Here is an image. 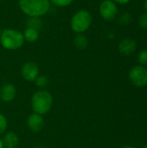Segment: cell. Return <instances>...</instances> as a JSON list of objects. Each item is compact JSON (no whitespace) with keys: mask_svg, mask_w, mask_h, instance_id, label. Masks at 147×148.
Masks as SVG:
<instances>
[{"mask_svg":"<svg viewBox=\"0 0 147 148\" xmlns=\"http://www.w3.org/2000/svg\"><path fill=\"white\" fill-rule=\"evenodd\" d=\"M18 5L21 10L29 17H41L50 8L49 0H19Z\"/></svg>","mask_w":147,"mask_h":148,"instance_id":"6da1fadb","label":"cell"},{"mask_svg":"<svg viewBox=\"0 0 147 148\" xmlns=\"http://www.w3.org/2000/svg\"><path fill=\"white\" fill-rule=\"evenodd\" d=\"M52 95L44 89H41L33 94L31 97V108L33 113L44 115L48 114L53 106Z\"/></svg>","mask_w":147,"mask_h":148,"instance_id":"7a4b0ae2","label":"cell"},{"mask_svg":"<svg viewBox=\"0 0 147 148\" xmlns=\"http://www.w3.org/2000/svg\"><path fill=\"white\" fill-rule=\"evenodd\" d=\"M23 35L21 31L13 29H6L2 31L0 42L2 46L8 50H16L20 49L24 43Z\"/></svg>","mask_w":147,"mask_h":148,"instance_id":"3957f363","label":"cell"},{"mask_svg":"<svg viewBox=\"0 0 147 148\" xmlns=\"http://www.w3.org/2000/svg\"><path fill=\"white\" fill-rule=\"evenodd\" d=\"M92 23V16L89 11L81 10L75 12L70 21L71 29L76 34H82L87 31Z\"/></svg>","mask_w":147,"mask_h":148,"instance_id":"277c9868","label":"cell"},{"mask_svg":"<svg viewBox=\"0 0 147 148\" xmlns=\"http://www.w3.org/2000/svg\"><path fill=\"white\" fill-rule=\"evenodd\" d=\"M130 82L137 88H143L147 85V69L145 66L138 65L129 72Z\"/></svg>","mask_w":147,"mask_h":148,"instance_id":"5b68a950","label":"cell"},{"mask_svg":"<svg viewBox=\"0 0 147 148\" xmlns=\"http://www.w3.org/2000/svg\"><path fill=\"white\" fill-rule=\"evenodd\" d=\"M100 13L106 21H113L118 14V8L112 0H104L100 5Z\"/></svg>","mask_w":147,"mask_h":148,"instance_id":"8992f818","label":"cell"},{"mask_svg":"<svg viewBox=\"0 0 147 148\" xmlns=\"http://www.w3.org/2000/svg\"><path fill=\"white\" fill-rule=\"evenodd\" d=\"M23 78L27 82H34L39 75V68L33 62H25L21 69Z\"/></svg>","mask_w":147,"mask_h":148,"instance_id":"52a82bcc","label":"cell"},{"mask_svg":"<svg viewBox=\"0 0 147 148\" xmlns=\"http://www.w3.org/2000/svg\"><path fill=\"white\" fill-rule=\"evenodd\" d=\"M27 127L33 133H39L44 127V119L42 115L33 113L27 120Z\"/></svg>","mask_w":147,"mask_h":148,"instance_id":"ba28073f","label":"cell"},{"mask_svg":"<svg viewBox=\"0 0 147 148\" xmlns=\"http://www.w3.org/2000/svg\"><path fill=\"white\" fill-rule=\"evenodd\" d=\"M16 96V88L12 83H5L0 88V101L10 102Z\"/></svg>","mask_w":147,"mask_h":148,"instance_id":"9c48e42d","label":"cell"},{"mask_svg":"<svg viewBox=\"0 0 147 148\" xmlns=\"http://www.w3.org/2000/svg\"><path fill=\"white\" fill-rule=\"evenodd\" d=\"M137 48L136 42L132 38H125L119 43V51L123 56L132 55Z\"/></svg>","mask_w":147,"mask_h":148,"instance_id":"30bf717a","label":"cell"},{"mask_svg":"<svg viewBox=\"0 0 147 148\" xmlns=\"http://www.w3.org/2000/svg\"><path fill=\"white\" fill-rule=\"evenodd\" d=\"M4 148H16L19 144V138L14 132H6L2 139Z\"/></svg>","mask_w":147,"mask_h":148,"instance_id":"8fae6325","label":"cell"},{"mask_svg":"<svg viewBox=\"0 0 147 148\" xmlns=\"http://www.w3.org/2000/svg\"><path fill=\"white\" fill-rule=\"evenodd\" d=\"M23 35L24 41H27L30 43L36 42L39 38V31L36 29H32L29 27L25 29Z\"/></svg>","mask_w":147,"mask_h":148,"instance_id":"7c38bea8","label":"cell"},{"mask_svg":"<svg viewBox=\"0 0 147 148\" xmlns=\"http://www.w3.org/2000/svg\"><path fill=\"white\" fill-rule=\"evenodd\" d=\"M74 44L78 49H86L88 46V39L83 34H77L74 39Z\"/></svg>","mask_w":147,"mask_h":148,"instance_id":"4fadbf2b","label":"cell"},{"mask_svg":"<svg viewBox=\"0 0 147 148\" xmlns=\"http://www.w3.org/2000/svg\"><path fill=\"white\" fill-rule=\"evenodd\" d=\"M27 26L29 28L39 30L42 26V22L40 17H29V19H28L27 21Z\"/></svg>","mask_w":147,"mask_h":148,"instance_id":"5bb4252c","label":"cell"},{"mask_svg":"<svg viewBox=\"0 0 147 148\" xmlns=\"http://www.w3.org/2000/svg\"><path fill=\"white\" fill-rule=\"evenodd\" d=\"M34 82H35L36 87H38V88L42 89V88H46L49 85V80L48 76H46L44 75H38L36 77V79L34 81Z\"/></svg>","mask_w":147,"mask_h":148,"instance_id":"9a60e30c","label":"cell"},{"mask_svg":"<svg viewBox=\"0 0 147 148\" xmlns=\"http://www.w3.org/2000/svg\"><path fill=\"white\" fill-rule=\"evenodd\" d=\"M8 127V121L7 118L0 113V136L6 133Z\"/></svg>","mask_w":147,"mask_h":148,"instance_id":"2e32d148","label":"cell"},{"mask_svg":"<svg viewBox=\"0 0 147 148\" xmlns=\"http://www.w3.org/2000/svg\"><path fill=\"white\" fill-rule=\"evenodd\" d=\"M49 1L50 3L57 7H67L74 2V0H49Z\"/></svg>","mask_w":147,"mask_h":148,"instance_id":"e0dca14e","label":"cell"},{"mask_svg":"<svg viewBox=\"0 0 147 148\" xmlns=\"http://www.w3.org/2000/svg\"><path fill=\"white\" fill-rule=\"evenodd\" d=\"M138 60H139V62L140 65H142V66L147 65V49L140 51V53L139 54Z\"/></svg>","mask_w":147,"mask_h":148,"instance_id":"ac0fdd59","label":"cell"},{"mask_svg":"<svg viewBox=\"0 0 147 148\" xmlns=\"http://www.w3.org/2000/svg\"><path fill=\"white\" fill-rule=\"evenodd\" d=\"M131 22H132V16L127 12H125L120 17V23H121L123 24H128Z\"/></svg>","mask_w":147,"mask_h":148,"instance_id":"d6986e66","label":"cell"},{"mask_svg":"<svg viewBox=\"0 0 147 148\" xmlns=\"http://www.w3.org/2000/svg\"><path fill=\"white\" fill-rule=\"evenodd\" d=\"M139 23L140 28L144 29H147V12L144 13L140 16L139 20Z\"/></svg>","mask_w":147,"mask_h":148,"instance_id":"ffe728a7","label":"cell"},{"mask_svg":"<svg viewBox=\"0 0 147 148\" xmlns=\"http://www.w3.org/2000/svg\"><path fill=\"white\" fill-rule=\"evenodd\" d=\"M115 2H117V3H122V4H124V3H127L130 0H114Z\"/></svg>","mask_w":147,"mask_h":148,"instance_id":"44dd1931","label":"cell"},{"mask_svg":"<svg viewBox=\"0 0 147 148\" xmlns=\"http://www.w3.org/2000/svg\"><path fill=\"white\" fill-rule=\"evenodd\" d=\"M0 148H4V145H3V140L1 137H0Z\"/></svg>","mask_w":147,"mask_h":148,"instance_id":"7402d4cb","label":"cell"},{"mask_svg":"<svg viewBox=\"0 0 147 148\" xmlns=\"http://www.w3.org/2000/svg\"><path fill=\"white\" fill-rule=\"evenodd\" d=\"M122 148H137L136 147H133V146H125Z\"/></svg>","mask_w":147,"mask_h":148,"instance_id":"603a6c76","label":"cell"},{"mask_svg":"<svg viewBox=\"0 0 147 148\" xmlns=\"http://www.w3.org/2000/svg\"><path fill=\"white\" fill-rule=\"evenodd\" d=\"M144 6H145V9L147 11V0H145V3H144Z\"/></svg>","mask_w":147,"mask_h":148,"instance_id":"cb8c5ba5","label":"cell"},{"mask_svg":"<svg viewBox=\"0 0 147 148\" xmlns=\"http://www.w3.org/2000/svg\"><path fill=\"white\" fill-rule=\"evenodd\" d=\"M34 148H44V147H41V146H36V147H35Z\"/></svg>","mask_w":147,"mask_h":148,"instance_id":"d4e9b609","label":"cell"},{"mask_svg":"<svg viewBox=\"0 0 147 148\" xmlns=\"http://www.w3.org/2000/svg\"><path fill=\"white\" fill-rule=\"evenodd\" d=\"M142 148H147V145H146V146H144V147H143Z\"/></svg>","mask_w":147,"mask_h":148,"instance_id":"484cf974","label":"cell"},{"mask_svg":"<svg viewBox=\"0 0 147 148\" xmlns=\"http://www.w3.org/2000/svg\"><path fill=\"white\" fill-rule=\"evenodd\" d=\"M1 33H2V30H1V28H0V36H1Z\"/></svg>","mask_w":147,"mask_h":148,"instance_id":"4316f807","label":"cell"},{"mask_svg":"<svg viewBox=\"0 0 147 148\" xmlns=\"http://www.w3.org/2000/svg\"></svg>","mask_w":147,"mask_h":148,"instance_id":"83f0119b","label":"cell"}]
</instances>
